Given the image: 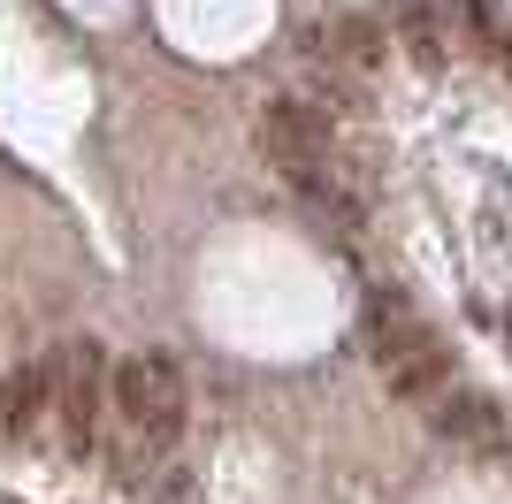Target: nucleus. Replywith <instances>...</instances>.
Here are the masks:
<instances>
[{"label": "nucleus", "mask_w": 512, "mask_h": 504, "mask_svg": "<svg viewBox=\"0 0 512 504\" xmlns=\"http://www.w3.org/2000/svg\"><path fill=\"white\" fill-rule=\"evenodd\" d=\"M390 23H398V39H406L428 69L444 62V39H436V31H444V16H436V0H398V16H390Z\"/></svg>", "instance_id": "8"}, {"label": "nucleus", "mask_w": 512, "mask_h": 504, "mask_svg": "<svg viewBox=\"0 0 512 504\" xmlns=\"http://www.w3.org/2000/svg\"><path fill=\"white\" fill-rule=\"evenodd\" d=\"M428 413H436V428L459 436V443H497V405L482 398V390H444Z\"/></svg>", "instance_id": "7"}, {"label": "nucleus", "mask_w": 512, "mask_h": 504, "mask_svg": "<svg viewBox=\"0 0 512 504\" xmlns=\"http://www.w3.org/2000/svg\"><path fill=\"white\" fill-rule=\"evenodd\" d=\"M253 138H260V153H268L276 168H321V153H329V107L283 92V100L260 107Z\"/></svg>", "instance_id": "3"}, {"label": "nucleus", "mask_w": 512, "mask_h": 504, "mask_svg": "<svg viewBox=\"0 0 512 504\" xmlns=\"http://www.w3.org/2000/svg\"><path fill=\"white\" fill-rule=\"evenodd\" d=\"M383 382H390V398L436 405V398L451 390V359L436 352V344H421V352H398V359H383Z\"/></svg>", "instance_id": "4"}, {"label": "nucleus", "mask_w": 512, "mask_h": 504, "mask_svg": "<svg viewBox=\"0 0 512 504\" xmlns=\"http://www.w3.org/2000/svg\"><path fill=\"white\" fill-rule=\"evenodd\" d=\"M497 62H505V77H512V46H497Z\"/></svg>", "instance_id": "9"}, {"label": "nucleus", "mask_w": 512, "mask_h": 504, "mask_svg": "<svg viewBox=\"0 0 512 504\" xmlns=\"http://www.w3.org/2000/svg\"><path fill=\"white\" fill-rule=\"evenodd\" d=\"M54 413V382H46V359H31V367H16V375L0 382V428H39V420Z\"/></svg>", "instance_id": "5"}, {"label": "nucleus", "mask_w": 512, "mask_h": 504, "mask_svg": "<svg viewBox=\"0 0 512 504\" xmlns=\"http://www.w3.org/2000/svg\"><path fill=\"white\" fill-rule=\"evenodd\" d=\"M107 405H115L123 420H138L146 451H169V443L184 436V382H176L169 359H115Z\"/></svg>", "instance_id": "1"}, {"label": "nucleus", "mask_w": 512, "mask_h": 504, "mask_svg": "<svg viewBox=\"0 0 512 504\" xmlns=\"http://www.w3.org/2000/svg\"><path fill=\"white\" fill-rule=\"evenodd\" d=\"M321 54L344 69H375L390 54V23L383 16H337L329 23V39H321Z\"/></svg>", "instance_id": "6"}, {"label": "nucleus", "mask_w": 512, "mask_h": 504, "mask_svg": "<svg viewBox=\"0 0 512 504\" xmlns=\"http://www.w3.org/2000/svg\"><path fill=\"white\" fill-rule=\"evenodd\" d=\"M107 352L92 344V336H77V344H62V352L46 359V382H54V413H62V428H69V443L85 451L92 443V428H100V405H107Z\"/></svg>", "instance_id": "2"}]
</instances>
